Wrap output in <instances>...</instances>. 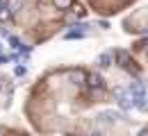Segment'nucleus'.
Here are the masks:
<instances>
[{
    "mask_svg": "<svg viewBox=\"0 0 148 136\" xmlns=\"http://www.w3.org/2000/svg\"><path fill=\"white\" fill-rule=\"evenodd\" d=\"M96 118H98L100 122H107V125H112V122H119V120H123V114H119V111H100Z\"/></svg>",
    "mask_w": 148,
    "mask_h": 136,
    "instance_id": "obj_1",
    "label": "nucleus"
},
{
    "mask_svg": "<svg viewBox=\"0 0 148 136\" xmlns=\"http://www.w3.org/2000/svg\"><path fill=\"white\" fill-rule=\"evenodd\" d=\"M114 57H116V61H119V66H123V68H132V59H130V55L125 52V50H116Z\"/></svg>",
    "mask_w": 148,
    "mask_h": 136,
    "instance_id": "obj_2",
    "label": "nucleus"
},
{
    "mask_svg": "<svg viewBox=\"0 0 148 136\" xmlns=\"http://www.w3.org/2000/svg\"><path fill=\"white\" fill-rule=\"evenodd\" d=\"M112 52H103V55H100V57H98V66H100V68H107V66H112Z\"/></svg>",
    "mask_w": 148,
    "mask_h": 136,
    "instance_id": "obj_3",
    "label": "nucleus"
},
{
    "mask_svg": "<svg viewBox=\"0 0 148 136\" xmlns=\"http://www.w3.org/2000/svg\"><path fill=\"white\" fill-rule=\"evenodd\" d=\"M130 95H146V91H144V86L139 82H132L130 84Z\"/></svg>",
    "mask_w": 148,
    "mask_h": 136,
    "instance_id": "obj_4",
    "label": "nucleus"
},
{
    "mask_svg": "<svg viewBox=\"0 0 148 136\" xmlns=\"http://www.w3.org/2000/svg\"><path fill=\"white\" fill-rule=\"evenodd\" d=\"M12 20V12L7 9V5H0V23H7Z\"/></svg>",
    "mask_w": 148,
    "mask_h": 136,
    "instance_id": "obj_5",
    "label": "nucleus"
},
{
    "mask_svg": "<svg viewBox=\"0 0 148 136\" xmlns=\"http://www.w3.org/2000/svg\"><path fill=\"white\" fill-rule=\"evenodd\" d=\"M119 107H121L123 111L132 109V97H125V95H121V97H119Z\"/></svg>",
    "mask_w": 148,
    "mask_h": 136,
    "instance_id": "obj_6",
    "label": "nucleus"
},
{
    "mask_svg": "<svg viewBox=\"0 0 148 136\" xmlns=\"http://www.w3.org/2000/svg\"><path fill=\"white\" fill-rule=\"evenodd\" d=\"M71 79H73V84H84L87 75H84L82 70H77V73H71Z\"/></svg>",
    "mask_w": 148,
    "mask_h": 136,
    "instance_id": "obj_7",
    "label": "nucleus"
},
{
    "mask_svg": "<svg viewBox=\"0 0 148 136\" xmlns=\"http://www.w3.org/2000/svg\"><path fill=\"white\" fill-rule=\"evenodd\" d=\"M89 86H91V89H100V86H103V77H100V75H91V77H89Z\"/></svg>",
    "mask_w": 148,
    "mask_h": 136,
    "instance_id": "obj_8",
    "label": "nucleus"
},
{
    "mask_svg": "<svg viewBox=\"0 0 148 136\" xmlns=\"http://www.w3.org/2000/svg\"><path fill=\"white\" fill-rule=\"evenodd\" d=\"M55 2L57 9H69V7H73V0H53Z\"/></svg>",
    "mask_w": 148,
    "mask_h": 136,
    "instance_id": "obj_9",
    "label": "nucleus"
},
{
    "mask_svg": "<svg viewBox=\"0 0 148 136\" xmlns=\"http://www.w3.org/2000/svg\"><path fill=\"white\" fill-rule=\"evenodd\" d=\"M7 9H9L12 14H16L21 9V0H7Z\"/></svg>",
    "mask_w": 148,
    "mask_h": 136,
    "instance_id": "obj_10",
    "label": "nucleus"
},
{
    "mask_svg": "<svg viewBox=\"0 0 148 136\" xmlns=\"http://www.w3.org/2000/svg\"><path fill=\"white\" fill-rule=\"evenodd\" d=\"M25 73H27L25 66H16V75H25Z\"/></svg>",
    "mask_w": 148,
    "mask_h": 136,
    "instance_id": "obj_11",
    "label": "nucleus"
},
{
    "mask_svg": "<svg viewBox=\"0 0 148 136\" xmlns=\"http://www.w3.org/2000/svg\"><path fill=\"white\" fill-rule=\"evenodd\" d=\"M114 93H116V97H121V95H123V89H121V86H116V89H114Z\"/></svg>",
    "mask_w": 148,
    "mask_h": 136,
    "instance_id": "obj_12",
    "label": "nucleus"
},
{
    "mask_svg": "<svg viewBox=\"0 0 148 136\" xmlns=\"http://www.w3.org/2000/svg\"><path fill=\"white\" fill-rule=\"evenodd\" d=\"M0 5H2V2H0Z\"/></svg>",
    "mask_w": 148,
    "mask_h": 136,
    "instance_id": "obj_13",
    "label": "nucleus"
}]
</instances>
